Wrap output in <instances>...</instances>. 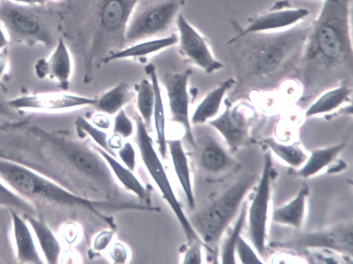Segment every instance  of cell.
I'll return each mask as SVG.
<instances>
[{
	"label": "cell",
	"instance_id": "6da1fadb",
	"mask_svg": "<svg viewBox=\"0 0 353 264\" xmlns=\"http://www.w3.org/2000/svg\"><path fill=\"white\" fill-rule=\"evenodd\" d=\"M310 28L294 77L300 102L340 85L352 86V0H322Z\"/></svg>",
	"mask_w": 353,
	"mask_h": 264
},
{
	"label": "cell",
	"instance_id": "7a4b0ae2",
	"mask_svg": "<svg viewBox=\"0 0 353 264\" xmlns=\"http://www.w3.org/2000/svg\"><path fill=\"white\" fill-rule=\"evenodd\" d=\"M302 23L281 31L235 35L228 41L235 74L231 102L248 93L272 91L294 77L310 28Z\"/></svg>",
	"mask_w": 353,
	"mask_h": 264
},
{
	"label": "cell",
	"instance_id": "3957f363",
	"mask_svg": "<svg viewBox=\"0 0 353 264\" xmlns=\"http://www.w3.org/2000/svg\"><path fill=\"white\" fill-rule=\"evenodd\" d=\"M44 151L59 171L66 188L69 176L81 182L91 192L93 200L124 201L108 163L90 143L68 136L50 133L37 128Z\"/></svg>",
	"mask_w": 353,
	"mask_h": 264
},
{
	"label": "cell",
	"instance_id": "277c9868",
	"mask_svg": "<svg viewBox=\"0 0 353 264\" xmlns=\"http://www.w3.org/2000/svg\"><path fill=\"white\" fill-rule=\"evenodd\" d=\"M81 50L84 65V83L110 54L125 46V32L139 0H81Z\"/></svg>",
	"mask_w": 353,
	"mask_h": 264
},
{
	"label": "cell",
	"instance_id": "5b68a950",
	"mask_svg": "<svg viewBox=\"0 0 353 264\" xmlns=\"http://www.w3.org/2000/svg\"><path fill=\"white\" fill-rule=\"evenodd\" d=\"M0 179L27 200L84 208L111 226L112 221L101 210H120L121 207L117 201H97L79 195L27 166L6 159H0Z\"/></svg>",
	"mask_w": 353,
	"mask_h": 264
},
{
	"label": "cell",
	"instance_id": "8992f818",
	"mask_svg": "<svg viewBox=\"0 0 353 264\" xmlns=\"http://www.w3.org/2000/svg\"><path fill=\"white\" fill-rule=\"evenodd\" d=\"M256 180V174L243 176L210 205L191 216L189 221L192 227L205 246L214 245L219 242Z\"/></svg>",
	"mask_w": 353,
	"mask_h": 264
},
{
	"label": "cell",
	"instance_id": "52a82bcc",
	"mask_svg": "<svg viewBox=\"0 0 353 264\" xmlns=\"http://www.w3.org/2000/svg\"><path fill=\"white\" fill-rule=\"evenodd\" d=\"M135 124L134 141L139 150L141 161L151 179L159 188L163 199L167 202L181 225L189 244L203 243L197 235L183 212L176 198L159 155L154 148L149 130L137 112L134 114Z\"/></svg>",
	"mask_w": 353,
	"mask_h": 264
},
{
	"label": "cell",
	"instance_id": "ba28073f",
	"mask_svg": "<svg viewBox=\"0 0 353 264\" xmlns=\"http://www.w3.org/2000/svg\"><path fill=\"white\" fill-rule=\"evenodd\" d=\"M185 0H139L128 21L125 46L163 37L176 21Z\"/></svg>",
	"mask_w": 353,
	"mask_h": 264
},
{
	"label": "cell",
	"instance_id": "9c48e42d",
	"mask_svg": "<svg viewBox=\"0 0 353 264\" xmlns=\"http://www.w3.org/2000/svg\"><path fill=\"white\" fill-rule=\"evenodd\" d=\"M34 6L0 0V22L10 43L52 45V34Z\"/></svg>",
	"mask_w": 353,
	"mask_h": 264
},
{
	"label": "cell",
	"instance_id": "30bf717a",
	"mask_svg": "<svg viewBox=\"0 0 353 264\" xmlns=\"http://www.w3.org/2000/svg\"><path fill=\"white\" fill-rule=\"evenodd\" d=\"M271 246L294 251L309 248L327 249L352 257L353 225L351 221H346L318 231L296 233L287 238L272 242Z\"/></svg>",
	"mask_w": 353,
	"mask_h": 264
},
{
	"label": "cell",
	"instance_id": "8fae6325",
	"mask_svg": "<svg viewBox=\"0 0 353 264\" xmlns=\"http://www.w3.org/2000/svg\"><path fill=\"white\" fill-rule=\"evenodd\" d=\"M192 74L190 68L179 72H166L160 83L165 92L171 121L181 128L186 141L195 148L190 114L192 94L188 88Z\"/></svg>",
	"mask_w": 353,
	"mask_h": 264
},
{
	"label": "cell",
	"instance_id": "7c38bea8",
	"mask_svg": "<svg viewBox=\"0 0 353 264\" xmlns=\"http://www.w3.org/2000/svg\"><path fill=\"white\" fill-rule=\"evenodd\" d=\"M178 30L179 53L190 64L212 74L221 70L223 64L214 55L208 41L183 14L176 19Z\"/></svg>",
	"mask_w": 353,
	"mask_h": 264
},
{
	"label": "cell",
	"instance_id": "4fadbf2b",
	"mask_svg": "<svg viewBox=\"0 0 353 264\" xmlns=\"http://www.w3.org/2000/svg\"><path fill=\"white\" fill-rule=\"evenodd\" d=\"M272 161L268 154L265 161L259 183L249 208L248 236L257 253L264 257L266 222L270 198Z\"/></svg>",
	"mask_w": 353,
	"mask_h": 264
},
{
	"label": "cell",
	"instance_id": "5bb4252c",
	"mask_svg": "<svg viewBox=\"0 0 353 264\" xmlns=\"http://www.w3.org/2000/svg\"><path fill=\"white\" fill-rule=\"evenodd\" d=\"M94 97L63 92H40L21 95L6 101L12 109L39 112H64L84 106H92Z\"/></svg>",
	"mask_w": 353,
	"mask_h": 264
},
{
	"label": "cell",
	"instance_id": "9a60e30c",
	"mask_svg": "<svg viewBox=\"0 0 353 264\" xmlns=\"http://www.w3.org/2000/svg\"><path fill=\"white\" fill-rule=\"evenodd\" d=\"M309 14L310 10L305 8L292 7L285 0L278 1L268 10L250 18L236 35L284 30L303 22Z\"/></svg>",
	"mask_w": 353,
	"mask_h": 264
},
{
	"label": "cell",
	"instance_id": "2e32d148",
	"mask_svg": "<svg viewBox=\"0 0 353 264\" xmlns=\"http://www.w3.org/2000/svg\"><path fill=\"white\" fill-rule=\"evenodd\" d=\"M223 103V112L208 123L222 136L231 150H236L248 143L250 116L241 104L233 105L228 99Z\"/></svg>",
	"mask_w": 353,
	"mask_h": 264
},
{
	"label": "cell",
	"instance_id": "e0dca14e",
	"mask_svg": "<svg viewBox=\"0 0 353 264\" xmlns=\"http://www.w3.org/2000/svg\"><path fill=\"white\" fill-rule=\"evenodd\" d=\"M72 68L70 50L60 37L50 55L46 59H38L34 65V73L39 79L54 80L63 91L69 87Z\"/></svg>",
	"mask_w": 353,
	"mask_h": 264
},
{
	"label": "cell",
	"instance_id": "ac0fdd59",
	"mask_svg": "<svg viewBox=\"0 0 353 264\" xmlns=\"http://www.w3.org/2000/svg\"><path fill=\"white\" fill-rule=\"evenodd\" d=\"M178 36L176 33L169 35L148 39L126 45L122 49L110 54L103 63L121 59H131L144 63L151 57L177 44Z\"/></svg>",
	"mask_w": 353,
	"mask_h": 264
},
{
	"label": "cell",
	"instance_id": "d6986e66",
	"mask_svg": "<svg viewBox=\"0 0 353 264\" xmlns=\"http://www.w3.org/2000/svg\"><path fill=\"white\" fill-rule=\"evenodd\" d=\"M10 210L16 258L21 263H43L28 223L20 212Z\"/></svg>",
	"mask_w": 353,
	"mask_h": 264
},
{
	"label": "cell",
	"instance_id": "ffe728a7",
	"mask_svg": "<svg viewBox=\"0 0 353 264\" xmlns=\"http://www.w3.org/2000/svg\"><path fill=\"white\" fill-rule=\"evenodd\" d=\"M195 148H199V162L201 167L212 174L224 171L232 164V159L210 134L194 136Z\"/></svg>",
	"mask_w": 353,
	"mask_h": 264
},
{
	"label": "cell",
	"instance_id": "44dd1931",
	"mask_svg": "<svg viewBox=\"0 0 353 264\" xmlns=\"http://www.w3.org/2000/svg\"><path fill=\"white\" fill-rule=\"evenodd\" d=\"M235 84L234 78H228L209 91L200 101L190 116L192 125H203L218 114L226 94Z\"/></svg>",
	"mask_w": 353,
	"mask_h": 264
},
{
	"label": "cell",
	"instance_id": "7402d4cb",
	"mask_svg": "<svg viewBox=\"0 0 353 264\" xmlns=\"http://www.w3.org/2000/svg\"><path fill=\"white\" fill-rule=\"evenodd\" d=\"M144 70L151 81L154 92V104L153 109L152 121L156 132L158 150L161 159L167 156V137L165 133V115L164 103L162 97L161 87L158 79L156 66L153 63H148Z\"/></svg>",
	"mask_w": 353,
	"mask_h": 264
},
{
	"label": "cell",
	"instance_id": "603a6c76",
	"mask_svg": "<svg viewBox=\"0 0 353 264\" xmlns=\"http://www.w3.org/2000/svg\"><path fill=\"white\" fill-rule=\"evenodd\" d=\"M167 149L169 152L176 178L185 195L188 205L190 208H194L195 202L189 160L181 140L179 139H167Z\"/></svg>",
	"mask_w": 353,
	"mask_h": 264
},
{
	"label": "cell",
	"instance_id": "cb8c5ba5",
	"mask_svg": "<svg viewBox=\"0 0 353 264\" xmlns=\"http://www.w3.org/2000/svg\"><path fill=\"white\" fill-rule=\"evenodd\" d=\"M94 98L92 107L98 112L114 115L134 99L135 91L128 83L121 81Z\"/></svg>",
	"mask_w": 353,
	"mask_h": 264
},
{
	"label": "cell",
	"instance_id": "d4e9b609",
	"mask_svg": "<svg viewBox=\"0 0 353 264\" xmlns=\"http://www.w3.org/2000/svg\"><path fill=\"white\" fill-rule=\"evenodd\" d=\"M22 215L32 230L46 263H57L61 252V246L52 230L37 216L28 214Z\"/></svg>",
	"mask_w": 353,
	"mask_h": 264
},
{
	"label": "cell",
	"instance_id": "484cf974",
	"mask_svg": "<svg viewBox=\"0 0 353 264\" xmlns=\"http://www.w3.org/2000/svg\"><path fill=\"white\" fill-rule=\"evenodd\" d=\"M352 86L340 85L326 90L318 95L307 107L305 116H314L332 112L351 99Z\"/></svg>",
	"mask_w": 353,
	"mask_h": 264
},
{
	"label": "cell",
	"instance_id": "4316f807",
	"mask_svg": "<svg viewBox=\"0 0 353 264\" xmlns=\"http://www.w3.org/2000/svg\"><path fill=\"white\" fill-rule=\"evenodd\" d=\"M92 148L97 151L108 163L113 176L129 192L136 195L139 199L146 200L148 192L145 186L141 183L133 172L121 163L116 157L111 155L94 143L90 142Z\"/></svg>",
	"mask_w": 353,
	"mask_h": 264
},
{
	"label": "cell",
	"instance_id": "83f0119b",
	"mask_svg": "<svg viewBox=\"0 0 353 264\" xmlns=\"http://www.w3.org/2000/svg\"><path fill=\"white\" fill-rule=\"evenodd\" d=\"M307 194L308 187H303L290 203L274 211L272 221L277 223L299 229L303 223Z\"/></svg>",
	"mask_w": 353,
	"mask_h": 264
},
{
	"label": "cell",
	"instance_id": "f1b7e54d",
	"mask_svg": "<svg viewBox=\"0 0 353 264\" xmlns=\"http://www.w3.org/2000/svg\"><path fill=\"white\" fill-rule=\"evenodd\" d=\"M344 146L345 143H340L312 150L310 156L305 161V164L296 172V175L299 177L307 178L315 174L330 164Z\"/></svg>",
	"mask_w": 353,
	"mask_h": 264
},
{
	"label": "cell",
	"instance_id": "f546056e",
	"mask_svg": "<svg viewBox=\"0 0 353 264\" xmlns=\"http://www.w3.org/2000/svg\"><path fill=\"white\" fill-rule=\"evenodd\" d=\"M134 91L137 113L150 130L152 123L154 104V92L151 81L145 78L142 79L136 85Z\"/></svg>",
	"mask_w": 353,
	"mask_h": 264
},
{
	"label": "cell",
	"instance_id": "4dcf8cb0",
	"mask_svg": "<svg viewBox=\"0 0 353 264\" xmlns=\"http://www.w3.org/2000/svg\"><path fill=\"white\" fill-rule=\"evenodd\" d=\"M0 206L9 207L20 212L37 216V212L32 203L13 191L0 179Z\"/></svg>",
	"mask_w": 353,
	"mask_h": 264
},
{
	"label": "cell",
	"instance_id": "1f68e13d",
	"mask_svg": "<svg viewBox=\"0 0 353 264\" xmlns=\"http://www.w3.org/2000/svg\"><path fill=\"white\" fill-rule=\"evenodd\" d=\"M263 142L279 157L293 167H299L307 159V155L297 144L284 145L273 138L265 139Z\"/></svg>",
	"mask_w": 353,
	"mask_h": 264
},
{
	"label": "cell",
	"instance_id": "d6a6232c",
	"mask_svg": "<svg viewBox=\"0 0 353 264\" xmlns=\"http://www.w3.org/2000/svg\"><path fill=\"white\" fill-rule=\"evenodd\" d=\"M247 215V205L243 203L241 205V209L239 215L234 227L223 243L221 248V258L222 263H236L235 258V248L237 240L240 236L241 230L243 227L245 218Z\"/></svg>",
	"mask_w": 353,
	"mask_h": 264
},
{
	"label": "cell",
	"instance_id": "836d02e7",
	"mask_svg": "<svg viewBox=\"0 0 353 264\" xmlns=\"http://www.w3.org/2000/svg\"><path fill=\"white\" fill-rule=\"evenodd\" d=\"M78 132L87 135L96 145L117 158L116 153L108 144V134L88 121L83 116H78L74 121Z\"/></svg>",
	"mask_w": 353,
	"mask_h": 264
},
{
	"label": "cell",
	"instance_id": "e575fe53",
	"mask_svg": "<svg viewBox=\"0 0 353 264\" xmlns=\"http://www.w3.org/2000/svg\"><path fill=\"white\" fill-rule=\"evenodd\" d=\"M134 131V122L126 114L123 108L114 114L112 124L114 134H117L122 139H127L131 136Z\"/></svg>",
	"mask_w": 353,
	"mask_h": 264
},
{
	"label": "cell",
	"instance_id": "d590c367",
	"mask_svg": "<svg viewBox=\"0 0 353 264\" xmlns=\"http://www.w3.org/2000/svg\"><path fill=\"white\" fill-rule=\"evenodd\" d=\"M235 253L237 254L242 263L254 264L263 263L254 253L252 248L250 247L241 235L236 242Z\"/></svg>",
	"mask_w": 353,
	"mask_h": 264
},
{
	"label": "cell",
	"instance_id": "8d00e7d4",
	"mask_svg": "<svg viewBox=\"0 0 353 264\" xmlns=\"http://www.w3.org/2000/svg\"><path fill=\"white\" fill-rule=\"evenodd\" d=\"M118 157L127 168L132 172L134 171L136 167V153L130 142H125L119 149Z\"/></svg>",
	"mask_w": 353,
	"mask_h": 264
},
{
	"label": "cell",
	"instance_id": "74e56055",
	"mask_svg": "<svg viewBox=\"0 0 353 264\" xmlns=\"http://www.w3.org/2000/svg\"><path fill=\"white\" fill-rule=\"evenodd\" d=\"M201 245H203L200 243H193L189 244V247L183 255V263H201L202 260Z\"/></svg>",
	"mask_w": 353,
	"mask_h": 264
},
{
	"label": "cell",
	"instance_id": "f35d334b",
	"mask_svg": "<svg viewBox=\"0 0 353 264\" xmlns=\"http://www.w3.org/2000/svg\"><path fill=\"white\" fill-rule=\"evenodd\" d=\"M114 236L112 230H104L100 232L94 237L92 242V248L96 252L104 250L110 243Z\"/></svg>",
	"mask_w": 353,
	"mask_h": 264
},
{
	"label": "cell",
	"instance_id": "ab89813d",
	"mask_svg": "<svg viewBox=\"0 0 353 264\" xmlns=\"http://www.w3.org/2000/svg\"><path fill=\"white\" fill-rule=\"evenodd\" d=\"M109 253L114 263H125L129 257L126 247L120 242L114 243L110 247Z\"/></svg>",
	"mask_w": 353,
	"mask_h": 264
},
{
	"label": "cell",
	"instance_id": "60d3db41",
	"mask_svg": "<svg viewBox=\"0 0 353 264\" xmlns=\"http://www.w3.org/2000/svg\"><path fill=\"white\" fill-rule=\"evenodd\" d=\"M0 119L14 121L21 120V116L18 111L10 108L6 101L0 100Z\"/></svg>",
	"mask_w": 353,
	"mask_h": 264
},
{
	"label": "cell",
	"instance_id": "b9f144b4",
	"mask_svg": "<svg viewBox=\"0 0 353 264\" xmlns=\"http://www.w3.org/2000/svg\"><path fill=\"white\" fill-rule=\"evenodd\" d=\"M108 115L101 112L94 115L92 118V123L101 130H107L110 128V122Z\"/></svg>",
	"mask_w": 353,
	"mask_h": 264
},
{
	"label": "cell",
	"instance_id": "7bdbcfd3",
	"mask_svg": "<svg viewBox=\"0 0 353 264\" xmlns=\"http://www.w3.org/2000/svg\"><path fill=\"white\" fill-rule=\"evenodd\" d=\"M8 48L0 50V78L6 74L8 66Z\"/></svg>",
	"mask_w": 353,
	"mask_h": 264
},
{
	"label": "cell",
	"instance_id": "ee69618b",
	"mask_svg": "<svg viewBox=\"0 0 353 264\" xmlns=\"http://www.w3.org/2000/svg\"><path fill=\"white\" fill-rule=\"evenodd\" d=\"M108 144L111 150H119L123 145L122 138L117 134H113L112 136L108 137Z\"/></svg>",
	"mask_w": 353,
	"mask_h": 264
},
{
	"label": "cell",
	"instance_id": "f6af8a7d",
	"mask_svg": "<svg viewBox=\"0 0 353 264\" xmlns=\"http://www.w3.org/2000/svg\"><path fill=\"white\" fill-rule=\"evenodd\" d=\"M10 43V41L9 40V38L1 24L0 22V50L8 48L9 44Z\"/></svg>",
	"mask_w": 353,
	"mask_h": 264
},
{
	"label": "cell",
	"instance_id": "bcb514c9",
	"mask_svg": "<svg viewBox=\"0 0 353 264\" xmlns=\"http://www.w3.org/2000/svg\"><path fill=\"white\" fill-rule=\"evenodd\" d=\"M13 2L24 4V5H28V6H43L44 5L47 0H10Z\"/></svg>",
	"mask_w": 353,
	"mask_h": 264
}]
</instances>
